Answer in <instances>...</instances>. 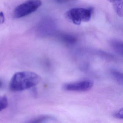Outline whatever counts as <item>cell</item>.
<instances>
[{"label": "cell", "instance_id": "obj_13", "mask_svg": "<svg viewBox=\"0 0 123 123\" xmlns=\"http://www.w3.org/2000/svg\"><path fill=\"white\" fill-rule=\"evenodd\" d=\"M55 0L57 3L62 4V3H66L69 2L72 0Z\"/></svg>", "mask_w": 123, "mask_h": 123}, {"label": "cell", "instance_id": "obj_12", "mask_svg": "<svg viewBox=\"0 0 123 123\" xmlns=\"http://www.w3.org/2000/svg\"><path fill=\"white\" fill-rule=\"evenodd\" d=\"M5 21V17L4 13L0 11V25L3 24Z\"/></svg>", "mask_w": 123, "mask_h": 123}, {"label": "cell", "instance_id": "obj_6", "mask_svg": "<svg viewBox=\"0 0 123 123\" xmlns=\"http://www.w3.org/2000/svg\"><path fill=\"white\" fill-rule=\"evenodd\" d=\"M111 46L114 51L121 56L123 55V42L119 40H111L110 42Z\"/></svg>", "mask_w": 123, "mask_h": 123}, {"label": "cell", "instance_id": "obj_2", "mask_svg": "<svg viewBox=\"0 0 123 123\" xmlns=\"http://www.w3.org/2000/svg\"><path fill=\"white\" fill-rule=\"evenodd\" d=\"M92 8H75L68 11L65 13V18L76 25H80L82 22H88L91 18Z\"/></svg>", "mask_w": 123, "mask_h": 123}, {"label": "cell", "instance_id": "obj_8", "mask_svg": "<svg viewBox=\"0 0 123 123\" xmlns=\"http://www.w3.org/2000/svg\"><path fill=\"white\" fill-rule=\"evenodd\" d=\"M60 38L63 42L69 45L74 44L77 41V38L75 37L65 34L60 35Z\"/></svg>", "mask_w": 123, "mask_h": 123}, {"label": "cell", "instance_id": "obj_4", "mask_svg": "<svg viewBox=\"0 0 123 123\" xmlns=\"http://www.w3.org/2000/svg\"><path fill=\"white\" fill-rule=\"evenodd\" d=\"M93 86L92 82L89 80H84L76 82L68 83L64 86V89L68 91H87L90 90Z\"/></svg>", "mask_w": 123, "mask_h": 123}, {"label": "cell", "instance_id": "obj_9", "mask_svg": "<svg viewBox=\"0 0 123 123\" xmlns=\"http://www.w3.org/2000/svg\"><path fill=\"white\" fill-rule=\"evenodd\" d=\"M111 74L114 80L120 85H122L123 84V73L117 70L113 69L111 70Z\"/></svg>", "mask_w": 123, "mask_h": 123}, {"label": "cell", "instance_id": "obj_15", "mask_svg": "<svg viewBox=\"0 0 123 123\" xmlns=\"http://www.w3.org/2000/svg\"><path fill=\"white\" fill-rule=\"evenodd\" d=\"M2 85V82H1V81H0V88L1 87V86Z\"/></svg>", "mask_w": 123, "mask_h": 123}, {"label": "cell", "instance_id": "obj_10", "mask_svg": "<svg viewBox=\"0 0 123 123\" xmlns=\"http://www.w3.org/2000/svg\"><path fill=\"white\" fill-rule=\"evenodd\" d=\"M8 105L7 97L6 96H0V111L7 108Z\"/></svg>", "mask_w": 123, "mask_h": 123}, {"label": "cell", "instance_id": "obj_3", "mask_svg": "<svg viewBox=\"0 0 123 123\" xmlns=\"http://www.w3.org/2000/svg\"><path fill=\"white\" fill-rule=\"evenodd\" d=\"M41 5V0H28L15 8L13 16L15 18L25 17L36 11Z\"/></svg>", "mask_w": 123, "mask_h": 123}, {"label": "cell", "instance_id": "obj_14", "mask_svg": "<svg viewBox=\"0 0 123 123\" xmlns=\"http://www.w3.org/2000/svg\"><path fill=\"white\" fill-rule=\"evenodd\" d=\"M109 2H113V0H107Z\"/></svg>", "mask_w": 123, "mask_h": 123}, {"label": "cell", "instance_id": "obj_7", "mask_svg": "<svg viewBox=\"0 0 123 123\" xmlns=\"http://www.w3.org/2000/svg\"><path fill=\"white\" fill-rule=\"evenodd\" d=\"M113 6L115 12L119 17H123V0H113Z\"/></svg>", "mask_w": 123, "mask_h": 123}, {"label": "cell", "instance_id": "obj_5", "mask_svg": "<svg viewBox=\"0 0 123 123\" xmlns=\"http://www.w3.org/2000/svg\"><path fill=\"white\" fill-rule=\"evenodd\" d=\"M57 120L56 117L49 115H42L34 118L30 120V123H45L56 121Z\"/></svg>", "mask_w": 123, "mask_h": 123}, {"label": "cell", "instance_id": "obj_11", "mask_svg": "<svg viewBox=\"0 0 123 123\" xmlns=\"http://www.w3.org/2000/svg\"><path fill=\"white\" fill-rule=\"evenodd\" d=\"M113 117L118 119H122L123 118V109H121L117 112L114 113L113 114Z\"/></svg>", "mask_w": 123, "mask_h": 123}, {"label": "cell", "instance_id": "obj_1", "mask_svg": "<svg viewBox=\"0 0 123 123\" xmlns=\"http://www.w3.org/2000/svg\"><path fill=\"white\" fill-rule=\"evenodd\" d=\"M41 80V77L35 73L29 71L18 72L12 77L10 87L13 91H22L34 87Z\"/></svg>", "mask_w": 123, "mask_h": 123}]
</instances>
